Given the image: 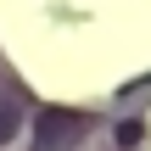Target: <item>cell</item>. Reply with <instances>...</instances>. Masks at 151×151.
<instances>
[{"label": "cell", "mask_w": 151, "mask_h": 151, "mask_svg": "<svg viewBox=\"0 0 151 151\" xmlns=\"http://www.w3.org/2000/svg\"><path fill=\"white\" fill-rule=\"evenodd\" d=\"M84 129V118H73V112H62V106H50V112H39V151H67V140Z\"/></svg>", "instance_id": "obj_1"}, {"label": "cell", "mask_w": 151, "mask_h": 151, "mask_svg": "<svg viewBox=\"0 0 151 151\" xmlns=\"http://www.w3.org/2000/svg\"><path fill=\"white\" fill-rule=\"evenodd\" d=\"M17 129H22V95L0 78V146H11V140H17Z\"/></svg>", "instance_id": "obj_2"}]
</instances>
